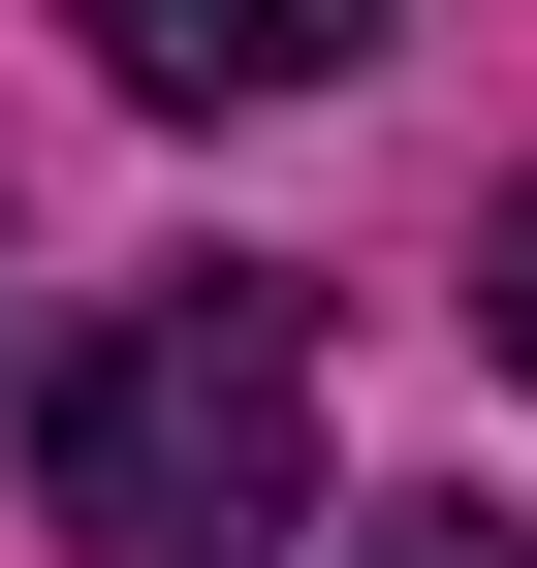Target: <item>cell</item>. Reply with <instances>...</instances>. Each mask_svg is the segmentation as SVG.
<instances>
[{
  "mask_svg": "<svg viewBox=\"0 0 537 568\" xmlns=\"http://www.w3.org/2000/svg\"><path fill=\"white\" fill-rule=\"evenodd\" d=\"M32 506L95 568H285L316 537V284H126L95 347L32 379Z\"/></svg>",
  "mask_w": 537,
  "mask_h": 568,
  "instance_id": "6da1fadb",
  "label": "cell"
},
{
  "mask_svg": "<svg viewBox=\"0 0 537 568\" xmlns=\"http://www.w3.org/2000/svg\"><path fill=\"white\" fill-rule=\"evenodd\" d=\"M379 568H537V537H506V506H412V537H379Z\"/></svg>",
  "mask_w": 537,
  "mask_h": 568,
  "instance_id": "277c9868",
  "label": "cell"
},
{
  "mask_svg": "<svg viewBox=\"0 0 537 568\" xmlns=\"http://www.w3.org/2000/svg\"><path fill=\"white\" fill-rule=\"evenodd\" d=\"M475 347H506V379H537V190H506V222H475Z\"/></svg>",
  "mask_w": 537,
  "mask_h": 568,
  "instance_id": "3957f363",
  "label": "cell"
},
{
  "mask_svg": "<svg viewBox=\"0 0 537 568\" xmlns=\"http://www.w3.org/2000/svg\"><path fill=\"white\" fill-rule=\"evenodd\" d=\"M63 32H95L126 95H190V126H222V95H316V63H379V0H63Z\"/></svg>",
  "mask_w": 537,
  "mask_h": 568,
  "instance_id": "7a4b0ae2",
  "label": "cell"
}]
</instances>
